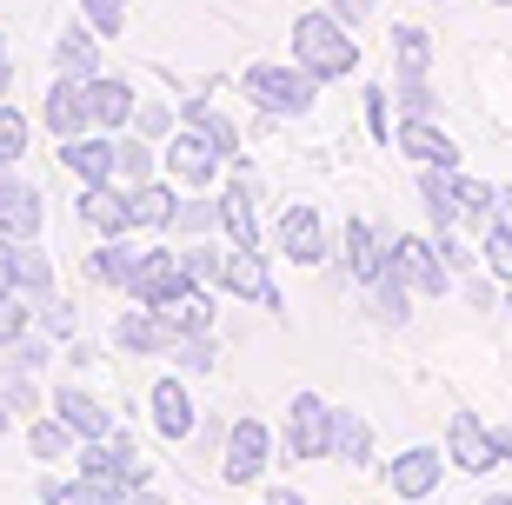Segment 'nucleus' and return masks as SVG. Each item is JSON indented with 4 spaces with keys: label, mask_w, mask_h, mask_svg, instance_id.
I'll use <instances>...</instances> for the list:
<instances>
[{
    "label": "nucleus",
    "mask_w": 512,
    "mask_h": 505,
    "mask_svg": "<svg viewBox=\"0 0 512 505\" xmlns=\"http://www.w3.org/2000/svg\"><path fill=\"white\" fill-rule=\"evenodd\" d=\"M293 60L326 87V80H346L360 67V40H353V27H346L333 7H320V14L293 20Z\"/></svg>",
    "instance_id": "nucleus-1"
},
{
    "label": "nucleus",
    "mask_w": 512,
    "mask_h": 505,
    "mask_svg": "<svg viewBox=\"0 0 512 505\" xmlns=\"http://www.w3.org/2000/svg\"><path fill=\"white\" fill-rule=\"evenodd\" d=\"M240 94L266 113V120H306L320 107V80L306 74L300 60H253L240 74Z\"/></svg>",
    "instance_id": "nucleus-2"
},
{
    "label": "nucleus",
    "mask_w": 512,
    "mask_h": 505,
    "mask_svg": "<svg viewBox=\"0 0 512 505\" xmlns=\"http://www.w3.org/2000/svg\"><path fill=\"white\" fill-rule=\"evenodd\" d=\"M160 167H167L173 187L200 193V187H213V180H220V167H233V160L213 147L200 127H187V120H180V127H173V140H160Z\"/></svg>",
    "instance_id": "nucleus-3"
},
{
    "label": "nucleus",
    "mask_w": 512,
    "mask_h": 505,
    "mask_svg": "<svg viewBox=\"0 0 512 505\" xmlns=\"http://www.w3.org/2000/svg\"><path fill=\"white\" fill-rule=\"evenodd\" d=\"M280 452L286 459H333V406L320 393H293L286 399V419H280Z\"/></svg>",
    "instance_id": "nucleus-4"
},
{
    "label": "nucleus",
    "mask_w": 512,
    "mask_h": 505,
    "mask_svg": "<svg viewBox=\"0 0 512 505\" xmlns=\"http://www.w3.org/2000/svg\"><path fill=\"white\" fill-rule=\"evenodd\" d=\"M273 452H280V432L266 426V419H233L227 452H220V479H227V486H260L266 466H273Z\"/></svg>",
    "instance_id": "nucleus-5"
},
{
    "label": "nucleus",
    "mask_w": 512,
    "mask_h": 505,
    "mask_svg": "<svg viewBox=\"0 0 512 505\" xmlns=\"http://www.w3.org/2000/svg\"><path fill=\"white\" fill-rule=\"evenodd\" d=\"M393 273L413 286L419 300H439V293L453 286V266L439 260L433 233H393Z\"/></svg>",
    "instance_id": "nucleus-6"
},
{
    "label": "nucleus",
    "mask_w": 512,
    "mask_h": 505,
    "mask_svg": "<svg viewBox=\"0 0 512 505\" xmlns=\"http://www.w3.org/2000/svg\"><path fill=\"white\" fill-rule=\"evenodd\" d=\"M446 446H406V452H393V466H380V479H386V492L393 499H406V505H419V499H433L439 492V479H446Z\"/></svg>",
    "instance_id": "nucleus-7"
},
{
    "label": "nucleus",
    "mask_w": 512,
    "mask_h": 505,
    "mask_svg": "<svg viewBox=\"0 0 512 505\" xmlns=\"http://www.w3.org/2000/svg\"><path fill=\"white\" fill-rule=\"evenodd\" d=\"M273 246L286 253V266H326V260H333L326 220L313 213V206H280V220H273Z\"/></svg>",
    "instance_id": "nucleus-8"
},
{
    "label": "nucleus",
    "mask_w": 512,
    "mask_h": 505,
    "mask_svg": "<svg viewBox=\"0 0 512 505\" xmlns=\"http://www.w3.org/2000/svg\"><path fill=\"white\" fill-rule=\"evenodd\" d=\"M446 459H453V472H473V479H486L493 466H506L493 426H486L479 412H453V419H446Z\"/></svg>",
    "instance_id": "nucleus-9"
},
{
    "label": "nucleus",
    "mask_w": 512,
    "mask_h": 505,
    "mask_svg": "<svg viewBox=\"0 0 512 505\" xmlns=\"http://www.w3.org/2000/svg\"><path fill=\"white\" fill-rule=\"evenodd\" d=\"M386 266H393V233H380L373 220H346L340 226V273L346 280L373 286Z\"/></svg>",
    "instance_id": "nucleus-10"
},
{
    "label": "nucleus",
    "mask_w": 512,
    "mask_h": 505,
    "mask_svg": "<svg viewBox=\"0 0 512 505\" xmlns=\"http://www.w3.org/2000/svg\"><path fill=\"white\" fill-rule=\"evenodd\" d=\"M40 127L54 133V140H80V133H94V100H87V80L54 74V87H47V100H40Z\"/></svg>",
    "instance_id": "nucleus-11"
},
{
    "label": "nucleus",
    "mask_w": 512,
    "mask_h": 505,
    "mask_svg": "<svg viewBox=\"0 0 512 505\" xmlns=\"http://www.w3.org/2000/svg\"><path fill=\"white\" fill-rule=\"evenodd\" d=\"M220 233L233 246H260V173L233 160V187L220 193Z\"/></svg>",
    "instance_id": "nucleus-12"
},
{
    "label": "nucleus",
    "mask_w": 512,
    "mask_h": 505,
    "mask_svg": "<svg viewBox=\"0 0 512 505\" xmlns=\"http://www.w3.org/2000/svg\"><path fill=\"white\" fill-rule=\"evenodd\" d=\"M60 167L74 173L80 187H107L120 180V133H80V140H60Z\"/></svg>",
    "instance_id": "nucleus-13"
},
{
    "label": "nucleus",
    "mask_w": 512,
    "mask_h": 505,
    "mask_svg": "<svg viewBox=\"0 0 512 505\" xmlns=\"http://www.w3.org/2000/svg\"><path fill=\"white\" fill-rule=\"evenodd\" d=\"M220 293H233V300H253V306H266V313H286V306H280V286H273V273H266V246H233Z\"/></svg>",
    "instance_id": "nucleus-14"
},
{
    "label": "nucleus",
    "mask_w": 512,
    "mask_h": 505,
    "mask_svg": "<svg viewBox=\"0 0 512 505\" xmlns=\"http://www.w3.org/2000/svg\"><path fill=\"white\" fill-rule=\"evenodd\" d=\"M173 339H180V333H173V326L153 313V306H133V300H127V313L114 319V346H120L127 359H167Z\"/></svg>",
    "instance_id": "nucleus-15"
},
{
    "label": "nucleus",
    "mask_w": 512,
    "mask_h": 505,
    "mask_svg": "<svg viewBox=\"0 0 512 505\" xmlns=\"http://www.w3.org/2000/svg\"><path fill=\"white\" fill-rule=\"evenodd\" d=\"M147 412H153V432H160V439H193V426H200V406H193V393H187V373L153 379Z\"/></svg>",
    "instance_id": "nucleus-16"
},
{
    "label": "nucleus",
    "mask_w": 512,
    "mask_h": 505,
    "mask_svg": "<svg viewBox=\"0 0 512 505\" xmlns=\"http://www.w3.org/2000/svg\"><path fill=\"white\" fill-rule=\"evenodd\" d=\"M187 266H180V253H153L147 246V260H140V273L127 280V300L133 306H167V300H180L187 293Z\"/></svg>",
    "instance_id": "nucleus-17"
},
{
    "label": "nucleus",
    "mask_w": 512,
    "mask_h": 505,
    "mask_svg": "<svg viewBox=\"0 0 512 505\" xmlns=\"http://www.w3.org/2000/svg\"><path fill=\"white\" fill-rule=\"evenodd\" d=\"M47 412H54V419H67V426H74V439H107V432L120 426L114 412H107V399H94L87 386H74V379L47 399Z\"/></svg>",
    "instance_id": "nucleus-18"
},
{
    "label": "nucleus",
    "mask_w": 512,
    "mask_h": 505,
    "mask_svg": "<svg viewBox=\"0 0 512 505\" xmlns=\"http://www.w3.org/2000/svg\"><path fill=\"white\" fill-rule=\"evenodd\" d=\"M459 173H466V167H459ZM459 173L453 167H419V200H426L433 233H459V226H466V206H459Z\"/></svg>",
    "instance_id": "nucleus-19"
},
{
    "label": "nucleus",
    "mask_w": 512,
    "mask_h": 505,
    "mask_svg": "<svg viewBox=\"0 0 512 505\" xmlns=\"http://www.w3.org/2000/svg\"><path fill=\"white\" fill-rule=\"evenodd\" d=\"M399 153L413 167H453L459 173V140L439 120H399Z\"/></svg>",
    "instance_id": "nucleus-20"
},
{
    "label": "nucleus",
    "mask_w": 512,
    "mask_h": 505,
    "mask_svg": "<svg viewBox=\"0 0 512 505\" xmlns=\"http://www.w3.org/2000/svg\"><path fill=\"white\" fill-rule=\"evenodd\" d=\"M140 260H147V246H133V233H114V240H100L94 253H87V280L127 293V280L140 273Z\"/></svg>",
    "instance_id": "nucleus-21"
},
{
    "label": "nucleus",
    "mask_w": 512,
    "mask_h": 505,
    "mask_svg": "<svg viewBox=\"0 0 512 505\" xmlns=\"http://www.w3.org/2000/svg\"><path fill=\"white\" fill-rule=\"evenodd\" d=\"M74 213L87 226H94L100 240H114V233H133V213H127V187L120 180H107V187H80Z\"/></svg>",
    "instance_id": "nucleus-22"
},
{
    "label": "nucleus",
    "mask_w": 512,
    "mask_h": 505,
    "mask_svg": "<svg viewBox=\"0 0 512 505\" xmlns=\"http://www.w3.org/2000/svg\"><path fill=\"white\" fill-rule=\"evenodd\" d=\"M173 206H180V187H173L167 173H160V180H140V187H127L133 233H173Z\"/></svg>",
    "instance_id": "nucleus-23"
},
{
    "label": "nucleus",
    "mask_w": 512,
    "mask_h": 505,
    "mask_svg": "<svg viewBox=\"0 0 512 505\" xmlns=\"http://www.w3.org/2000/svg\"><path fill=\"white\" fill-rule=\"evenodd\" d=\"M87 100H94V127L100 133H127L133 113H140V94H133L127 80H114V74H94V80H87Z\"/></svg>",
    "instance_id": "nucleus-24"
},
{
    "label": "nucleus",
    "mask_w": 512,
    "mask_h": 505,
    "mask_svg": "<svg viewBox=\"0 0 512 505\" xmlns=\"http://www.w3.org/2000/svg\"><path fill=\"white\" fill-rule=\"evenodd\" d=\"M373 452H380L373 419L353 406H333V466H373Z\"/></svg>",
    "instance_id": "nucleus-25"
},
{
    "label": "nucleus",
    "mask_w": 512,
    "mask_h": 505,
    "mask_svg": "<svg viewBox=\"0 0 512 505\" xmlns=\"http://www.w3.org/2000/svg\"><path fill=\"white\" fill-rule=\"evenodd\" d=\"M27 452H34V466H74V426L67 419H54V412H40V419H27Z\"/></svg>",
    "instance_id": "nucleus-26"
},
{
    "label": "nucleus",
    "mask_w": 512,
    "mask_h": 505,
    "mask_svg": "<svg viewBox=\"0 0 512 505\" xmlns=\"http://www.w3.org/2000/svg\"><path fill=\"white\" fill-rule=\"evenodd\" d=\"M413 300H419V293H413L406 280H399L393 266H386L380 280L366 286V313H373V326H393V333L406 326V319H413Z\"/></svg>",
    "instance_id": "nucleus-27"
},
{
    "label": "nucleus",
    "mask_w": 512,
    "mask_h": 505,
    "mask_svg": "<svg viewBox=\"0 0 512 505\" xmlns=\"http://www.w3.org/2000/svg\"><path fill=\"white\" fill-rule=\"evenodd\" d=\"M54 74H74V80H94L100 74V34H94V27H60Z\"/></svg>",
    "instance_id": "nucleus-28"
},
{
    "label": "nucleus",
    "mask_w": 512,
    "mask_h": 505,
    "mask_svg": "<svg viewBox=\"0 0 512 505\" xmlns=\"http://www.w3.org/2000/svg\"><path fill=\"white\" fill-rule=\"evenodd\" d=\"M433 74V34L426 27H393V80H426Z\"/></svg>",
    "instance_id": "nucleus-29"
},
{
    "label": "nucleus",
    "mask_w": 512,
    "mask_h": 505,
    "mask_svg": "<svg viewBox=\"0 0 512 505\" xmlns=\"http://www.w3.org/2000/svg\"><path fill=\"white\" fill-rule=\"evenodd\" d=\"M173 233L180 240H207V233H220V193H187L180 187V206H173Z\"/></svg>",
    "instance_id": "nucleus-30"
},
{
    "label": "nucleus",
    "mask_w": 512,
    "mask_h": 505,
    "mask_svg": "<svg viewBox=\"0 0 512 505\" xmlns=\"http://www.w3.org/2000/svg\"><path fill=\"white\" fill-rule=\"evenodd\" d=\"M153 313L167 319L173 333H213V286H187V293H180V300L153 306Z\"/></svg>",
    "instance_id": "nucleus-31"
},
{
    "label": "nucleus",
    "mask_w": 512,
    "mask_h": 505,
    "mask_svg": "<svg viewBox=\"0 0 512 505\" xmlns=\"http://www.w3.org/2000/svg\"><path fill=\"white\" fill-rule=\"evenodd\" d=\"M160 147L147 133H120V187H140V180H160Z\"/></svg>",
    "instance_id": "nucleus-32"
},
{
    "label": "nucleus",
    "mask_w": 512,
    "mask_h": 505,
    "mask_svg": "<svg viewBox=\"0 0 512 505\" xmlns=\"http://www.w3.org/2000/svg\"><path fill=\"white\" fill-rule=\"evenodd\" d=\"M227 253H233V246L187 240V246H180V266H187V280H193V286H213V293H220V280H227Z\"/></svg>",
    "instance_id": "nucleus-33"
},
{
    "label": "nucleus",
    "mask_w": 512,
    "mask_h": 505,
    "mask_svg": "<svg viewBox=\"0 0 512 505\" xmlns=\"http://www.w3.org/2000/svg\"><path fill=\"white\" fill-rule=\"evenodd\" d=\"M180 120H187V127H200V133L213 140V147L227 153V160H240V133H233V120H227V113H213L207 100H187V107H180Z\"/></svg>",
    "instance_id": "nucleus-34"
},
{
    "label": "nucleus",
    "mask_w": 512,
    "mask_h": 505,
    "mask_svg": "<svg viewBox=\"0 0 512 505\" xmlns=\"http://www.w3.org/2000/svg\"><path fill=\"white\" fill-rule=\"evenodd\" d=\"M47 359H54V339L34 326V333H20L14 346H0V373H40Z\"/></svg>",
    "instance_id": "nucleus-35"
},
{
    "label": "nucleus",
    "mask_w": 512,
    "mask_h": 505,
    "mask_svg": "<svg viewBox=\"0 0 512 505\" xmlns=\"http://www.w3.org/2000/svg\"><path fill=\"white\" fill-rule=\"evenodd\" d=\"M459 206H466V226H479V233H486V226L499 220V187H493V180L459 173Z\"/></svg>",
    "instance_id": "nucleus-36"
},
{
    "label": "nucleus",
    "mask_w": 512,
    "mask_h": 505,
    "mask_svg": "<svg viewBox=\"0 0 512 505\" xmlns=\"http://www.w3.org/2000/svg\"><path fill=\"white\" fill-rule=\"evenodd\" d=\"M0 406H7L20 426H27V419H40V412H47V399H40L34 373H0Z\"/></svg>",
    "instance_id": "nucleus-37"
},
{
    "label": "nucleus",
    "mask_w": 512,
    "mask_h": 505,
    "mask_svg": "<svg viewBox=\"0 0 512 505\" xmlns=\"http://www.w3.org/2000/svg\"><path fill=\"white\" fill-rule=\"evenodd\" d=\"M173 366H180V373H213V366H220V346H213V333H180V339H173Z\"/></svg>",
    "instance_id": "nucleus-38"
},
{
    "label": "nucleus",
    "mask_w": 512,
    "mask_h": 505,
    "mask_svg": "<svg viewBox=\"0 0 512 505\" xmlns=\"http://www.w3.org/2000/svg\"><path fill=\"white\" fill-rule=\"evenodd\" d=\"M20 293L27 300H47L54 293V260L40 253V240H20Z\"/></svg>",
    "instance_id": "nucleus-39"
},
{
    "label": "nucleus",
    "mask_w": 512,
    "mask_h": 505,
    "mask_svg": "<svg viewBox=\"0 0 512 505\" xmlns=\"http://www.w3.org/2000/svg\"><path fill=\"white\" fill-rule=\"evenodd\" d=\"M34 326H40L47 339H74V333H80V306L60 300V293H47V300H34Z\"/></svg>",
    "instance_id": "nucleus-40"
},
{
    "label": "nucleus",
    "mask_w": 512,
    "mask_h": 505,
    "mask_svg": "<svg viewBox=\"0 0 512 505\" xmlns=\"http://www.w3.org/2000/svg\"><path fill=\"white\" fill-rule=\"evenodd\" d=\"M40 226H47V206H40V193H27L20 206H7V213H0V233H7V240H40Z\"/></svg>",
    "instance_id": "nucleus-41"
},
{
    "label": "nucleus",
    "mask_w": 512,
    "mask_h": 505,
    "mask_svg": "<svg viewBox=\"0 0 512 505\" xmlns=\"http://www.w3.org/2000/svg\"><path fill=\"white\" fill-rule=\"evenodd\" d=\"M479 266H486L499 286H512V233H506V226H486V240H479Z\"/></svg>",
    "instance_id": "nucleus-42"
},
{
    "label": "nucleus",
    "mask_w": 512,
    "mask_h": 505,
    "mask_svg": "<svg viewBox=\"0 0 512 505\" xmlns=\"http://www.w3.org/2000/svg\"><path fill=\"white\" fill-rule=\"evenodd\" d=\"M27 113L20 107H7V100H0V167H20V153H27Z\"/></svg>",
    "instance_id": "nucleus-43"
},
{
    "label": "nucleus",
    "mask_w": 512,
    "mask_h": 505,
    "mask_svg": "<svg viewBox=\"0 0 512 505\" xmlns=\"http://www.w3.org/2000/svg\"><path fill=\"white\" fill-rule=\"evenodd\" d=\"M20 333H34V300L27 293H0V346H14Z\"/></svg>",
    "instance_id": "nucleus-44"
},
{
    "label": "nucleus",
    "mask_w": 512,
    "mask_h": 505,
    "mask_svg": "<svg viewBox=\"0 0 512 505\" xmlns=\"http://www.w3.org/2000/svg\"><path fill=\"white\" fill-rule=\"evenodd\" d=\"M80 14H87V27H94L100 40H114L120 27H127V0H74Z\"/></svg>",
    "instance_id": "nucleus-45"
},
{
    "label": "nucleus",
    "mask_w": 512,
    "mask_h": 505,
    "mask_svg": "<svg viewBox=\"0 0 512 505\" xmlns=\"http://www.w3.org/2000/svg\"><path fill=\"white\" fill-rule=\"evenodd\" d=\"M393 100H399V120H433V87L426 80H399Z\"/></svg>",
    "instance_id": "nucleus-46"
},
{
    "label": "nucleus",
    "mask_w": 512,
    "mask_h": 505,
    "mask_svg": "<svg viewBox=\"0 0 512 505\" xmlns=\"http://www.w3.org/2000/svg\"><path fill=\"white\" fill-rule=\"evenodd\" d=\"M366 133L380 140V147H393V113H386V87H366Z\"/></svg>",
    "instance_id": "nucleus-47"
},
{
    "label": "nucleus",
    "mask_w": 512,
    "mask_h": 505,
    "mask_svg": "<svg viewBox=\"0 0 512 505\" xmlns=\"http://www.w3.org/2000/svg\"><path fill=\"white\" fill-rule=\"evenodd\" d=\"M433 240H439V260L453 266V280H459V273H473V266H479V246H466V240H459V233H433Z\"/></svg>",
    "instance_id": "nucleus-48"
},
{
    "label": "nucleus",
    "mask_w": 512,
    "mask_h": 505,
    "mask_svg": "<svg viewBox=\"0 0 512 505\" xmlns=\"http://www.w3.org/2000/svg\"><path fill=\"white\" fill-rule=\"evenodd\" d=\"M0 293H20V240L0 233Z\"/></svg>",
    "instance_id": "nucleus-49"
},
{
    "label": "nucleus",
    "mask_w": 512,
    "mask_h": 505,
    "mask_svg": "<svg viewBox=\"0 0 512 505\" xmlns=\"http://www.w3.org/2000/svg\"><path fill=\"white\" fill-rule=\"evenodd\" d=\"M133 127L147 133V140H173V113L167 107H140V113H133Z\"/></svg>",
    "instance_id": "nucleus-50"
},
{
    "label": "nucleus",
    "mask_w": 512,
    "mask_h": 505,
    "mask_svg": "<svg viewBox=\"0 0 512 505\" xmlns=\"http://www.w3.org/2000/svg\"><path fill=\"white\" fill-rule=\"evenodd\" d=\"M27 193H34V187L20 180V167H0V213H7V206H20Z\"/></svg>",
    "instance_id": "nucleus-51"
},
{
    "label": "nucleus",
    "mask_w": 512,
    "mask_h": 505,
    "mask_svg": "<svg viewBox=\"0 0 512 505\" xmlns=\"http://www.w3.org/2000/svg\"><path fill=\"white\" fill-rule=\"evenodd\" d=\"M326 7H333V14L346 20V27H360V20L373 14V0H326Z\"/></svg>",
    "instance_id": "nucleus-52"
},
{
    "label": "nucleus",
    "mask_w": 512,
    "mask_h": 505,
    "mask_svg": "<svg viewBox=\"0 0 512 505\" xmlns=\"http://www.w3.org/2000/svg\"><path fill=\"white\" fill-rule=\"evenodd\" d=\"M266 505H313V499H306V492H293V486H273V492H266Z\"/></svg>",
    "instance_id": "nucleus-53"
},
{
    "label": "nucleus",
    "mask_w": 512,
    "mask_h": 505,
    "mask_svg": "<svg viewBox=\"0 0 512 505\" xmlns=\"http://www.w3.org/2000/svg\"><path fill=\"white\" fill-rule=\"evenodd\" d=\"M493 226H506V233H512V187H499V220Z\"/></svg>",
    "instance_id": "nucleus-54"
},
{
    "label": "nucleus",
    "mask_w": 512,
    "mask_h": 505,
    "mask_svg": "<svg viewBox=\"0 0 512 505\" xmlns=\"http://www.w3.org/2000/svg\"><path fill=\"white\" fill-rule=\"evenodd\" d=\"M493 439H499V459L512 466V426H493Z\"/></svg>",
    "instance_id": "nucleus-55"
},
{
    "label": "nucleus",
    "mask_w": 512,
    "mask_h": 505,
    "mask_svg": "<svg viewBox=\"0 0 512 505\" xmlns=\"http://www.w3.org/2000/svg\"><path fill=\"white\" fill-rule=\"evenodd\" d=\"M127 505H167V499H160L153 486H140V492H127Z\"/></svg>",
    "instance_id": "nucleus-56"
},
{
    "label": "nucleus",
    "mask_w": 512,
    "mask_h": 505,
    "mask_svg": "<svg viewBox=\"0 0 512 505\" xmlns=\"http://www.w3.org/2000/svg\"><path fill=\"white\" fill-rule=\"evenodd\" d=\"M7 87H14V60H0V94H7Z\"/></svg>",
    "instance_id": "nucleus-57"
},
{
    "label": "nucleus",
    "mask_w": 512,
    "mask_h": 505,
    "mask_svg": "<svg viewBox=\"0 0 512 505\" xmlns=\"http://www.w3.org/2000/svg\"><path fill=\"white\" fill-rule=\"evenodd\" d=\"M479 505H512V492H493V499H479Z\"/></svg>",
    "instance_id": "nucleus-58"
},
{
    "label": "nucleus",
    "mask_w": 512,
    "mask_h": 505,
    "mask_svg": "<svg viewBox=\"0 0 512 505\" xmlns=\"http://www.w3.org/2000/svg\"><path fill=\"white\" fill-rule=\"evenodd\" d=\"M7 426H14V412H7V406H0V432H7Z\"/></svg>",
    "instance_id": "nucleus-59"
},
{
    "label": "nucleus",
    "mask_w": 512,
    "mask_h": 505,
    "mask_svg": "<svg viewBox=\"0 0 512 505\" xmlns=\"http://www.w3.org/2000/svg\"><path fill=\"white\" fill-rule=\"evenodd\" d=\"M0 60H7V34H0Z\"/></svg>",
    "instance_id": "nucleus-60"
},
{
    "label": "nucleus",
    "mask_w": 512,
    "mask_h": 505,
    "mask_svg": "<svg viewBox=\"0 0 512 505\" xmlns=\"http://www.w3.org/2000/svg\"><path fill=\"white\" fill-rule=\"evenodd\" d=\"M506 313H512V286H506Z\"/></svg>",
    "instance_id": "nucleus-61"
},
{
    "label": "nucleus",
    "mask_w": 512,
    "mask_h": 505,
    "mask_svg": "<svg viewBox=\"0 0 512 505\" xmlns=\"http://www.w3.org/2000/svg\"><path fill=\"white\" fill-rule=\"evenodd\" d=\"M493 7H512V0H493Z\"/></svg>",
    "instance_id": "nucleus-62"
},
{
    "label": "nucleus",
    "mask_w": 512,
    "mask_h": 505,
    "mask_svg": "<svg viewBox=\"0 0 512 505\" xmlns=\"http://www.w3.org/2000/svg\"><path fill=\"white\" fill-rule=\"evenodd\" d=\"M433 7H439V0H433Z\"/></svg>",
    "instance_id": "nucleus-63"
}]
</instances>
